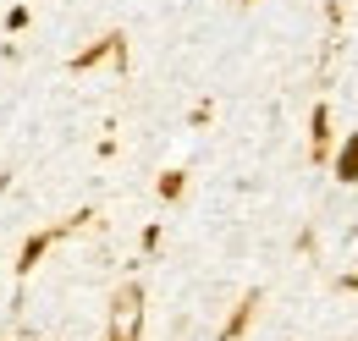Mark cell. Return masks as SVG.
<instances>
[{
  "mask_svg": "<svg viewBox=\"0 0 358 341\" xmlns=\"http://www.w3.org/2000/svg\"><path fill=\"white\" fill-rule=\"evenodd\" d=\"M336 176L342 182H358V132L342 138V154H336Z\"/></svg>",
  "mask_w": 358,
  "mask_h": 341,
  "instance_id": "cell-1",
  "label": "cell"
},
{
  "mask_svg": "<svg viewBox=\"0 0 358 341\" xmlns=\"http://www.w3.org/2000/svg\"><path fill=\"white\" fill-rule=\"evenodd\" d=\"M325 127H331V116H325V110H314V143H320V149H325Z\"/></svg>",
  "mask_w": 358,
  "mask_h": 341,
  "instance_id": "cell-2",
  "label": "cell"
}]
</instances>
